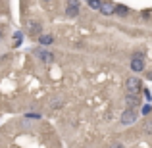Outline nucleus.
<instances>
[{
    "mask_svg": "<svg viewBox=\"0 0 152 148\" xmlns=\"http://www.w3.org/2000/svg\"><path fill=\"white\" fill-rule=\"evenodd\" d=\"M133 58H141V60H145V54H142V52H135Z\"/></svg>",
    "mask_w": 152,
    "mask_h": 148,
    "instance_id": "14",
    "label": "nucleus"
},
{
    "mask_svg": "<svg viewBox=\"0 0 152 148\" xmlns=\"http://www.w3.org/2000/svg\"><path fill=\"white\" fill-rule=\"evenodd\" d=\"M142 114H150V106H145V108H142Z\"/></svg>",
    "mask_w": 152,
    "mask_h": 148,
    "instance_id": "16",
    "label": "nucleus"
},
{
    "mask_svg": "<svg viewBox=\"0 0 152 148\" xmlns=\"http://www.w3.org/2000/svg\"><path fill=\"white\" fill-rule=\"evenodd\" d=\"M125 89H127V94L139 96V93H141V81H139L137 77H129L125 81Z\"/></svg>",
    "mask_w": 152,
    "mask_h": 148,
    "instance_id": "1",
    "label": "nucleus"
},
{
    "mask_svg": "<svg viewBox=\"0 0 152 148\" xmlns=\"http://www.w3.org/2000/svg\"><path fill=\"white\" fill-rule=\"evenodd\" d=\"M131 69H133L135 73L142 71V69H145V60H141V58H133V60H131Z\"/></svg>",
    "mask_w": 152,
    "mask_h": 148,
    "instance_id": "6",
    "label": "nucleus"
},
{
    "mask_svg": "<svg viewBox=\"0 0 152 148\" xmlns=\"http://www.w3.org/2000/svg\"><path fill=\"white\" fill-rule=\"evenodd\" d=\"M42 2H45V4H48V2H54V0H42Z\"/></svg>",
    "mask_w": 152,
    "mask_h": 148,
    "instance_id": "18",
    "label": "nucleus"
},
{
    "mask_svg": "<svg viewBox=\"0 0 152 148\" xmlns=\"http://www.w3.org/2000/svg\"><path fill=\"white\" fill-rule=\"evenodd\" d=\"M100 12H102L104 15H110V14H115V4H112V2H108V4H102Z\"/></svg>",
    "mask_w": 152,
    "mask_h": 148,
    "instance_id": "8",
    "label": "nucleus"
},
{
    "mask_svg": "<svg viewBox=\"0 0 152 148\" xmlns=\"http://www.w3.org/2000/svg\"><path fill=\"white\" fill-rule=\"evenodd\" d=\"M66 14L69 15V17H75V15L79 14V0H67V10Z\"/></svg>",
    "mask_w": 152,
    "mask_h": 148,
    "instance_id": "3",
    "label": "nucleus"
},
{
    "mask_svg": "<svg viewBox=\"0 0 152 148\" xmlns=\"http://www.w3.org/2000/svg\"><path fill=\"white\" fill-rule=\"evenodd\" d=\"M27 33L29 35H41V23L39 21H29L27 23Z\"/></svg>",
    "mask_w": 152,
    "mask_h": 148,
    "instance_id": "7",
    "label": "nucleus"
},
{
    "mask_svg": "<svg viewBox=\"0 0 152 148\" xmlns=\"http://www.w3.org/2000/svg\"><path fill=\"white\" fill-rule=\"evenodd\" d=\"M148 79H150V81H152V73H148Z\"/></svg>",
    "mask_w": 152,
    "mask_h": 148,
    "instance_id": "19",
    "label": "nucleus"
},
{
    "mask_svg": "<svg viewBox=\"0 0 152 148\" xmlns=\"http://www.w3.org/2000/svg\"><path fill=\"white\" fill-rule=\"evenodd\" d=\"M141 104V100H139V96H135V94H127L125 96V106L131 108V110H135V108Z\"/></svg>",
    "mask_w": 152,
    "mask_h": 148,
    "instance_id": "4",
    "label": "nucleus"
},
{
    "mask_svg": "<svg viewBox=\"0 0 152 148\" xmlns=\"http://www.w3.org/2000/svg\"><path fill=\"white\" fill-rule=\"evenodd\" d=\"M39 41H41V44H52L54 37L52 35H39Z\"/></svg>",
    "mask_w": 152,
    "mask_h": 148,
    "instance_id": "10",
    "label": "nucleus"
},
{
    "mask_svg": "<svg viewBox=\"0 0 152 148\" xmlns=\"http://www.w3.org/2000/svg\"><path fill=\"white\" fill-rule=\"evenodd\" d=\"M137 119V110H131V108H125V112L121 114V123L123 125H129Z\"/></svg>",
    "mask_w": 152,
    "mask_h": 148,
    "instance_id": "2",
    "label": "nucleus"
},
{
    "mask_svg": "<svg viewBox=\"0 0 152 148\" xmlns=\"http://www.w3.org/2000/svg\"><path fill=\"white\" fill-rule=\"evenodd\" d=\"M89 6L93 8V10H98V12H100V8H102V2H100V0H89Z\"/></svg>",
    "mask_w": 152,
    "mask_h": 148,
    "instance_id": "11",
    "label": "nucleus"
},
{
    "mask_svg": "<svg viewBox=\"0 0 152 148\" xmlns=\"http://www.w3.org/2000/svg\"><path fill=\"white\" fill-rule=\"evenodd\" d=\"M87 2H89V0H87Z\"/></svg>",
    "mask_w": 152,
    "mask_h": 148,
    "instance_id": "21",
    "label": "nucleus"
},
{
    "mask_svg": "<svg viewBox=\"0 0 152 148\" xmlns=\"http://www.w3.org/2000/svg\"><path fill=\"white\" fill-rule=\"evenodd\" d=\"M110 148H125V146L119 144V142H114V144H110Z\"/></svg>",
    "mask_w": 152,
    "mask_h": 148,
    "instance_id": "15",
    "label": "nucleus"
},
{
    "mask_svg": "<svg viewBox=\"0 0 152 148\" xmlns=\"http://www.w3.org/2000/svg\"><path fill=\"white\" fill-rule=\"evenodd\" d=\"M115 14L123 17V15H127V14H129V8H127L125 4H115Z\"/></svg>",
    "mask_w": 152,
    "mask_h": 148,
    "instance_id": "9",
    "label": "nucleus"
},
{
    "mask_svg": "<svg viewBox=\"0 0 152 148\" xmlns=\"http://www.w3.org/2000/svg\"><path fill=\"white\" fill-rule=\"evenodd\" d=\"M0 37H2V31H0Z\"/></svg>",
    "mask_w": 152,
    "mask_h": 148,
    "instance_id": "20",
    "label": "nucleus"
},
{
    "mask_svg": "<svg viewBox=\"0 0 152 148\" xmlns=\"http://www.w3.org/2000/svg\"><path fill=\"white\" fill-rule=\"evenodd\" d=\"M145 131H146L148 135H152V119H150V121H146V123H145Z\"/></svg>",
    "mask_w": 152,
    "mask_h": 148,
    "instance_id": "12",
    "label": "nucleus"
},
{
    "mask_svg": "<svg viewBox=\"0 0 152 148\" xmlns=\"http://www.w3.org/2000/svg\"><path fill=\"white\" fill-rule=\"evenodd\" d=\"M14 39H15V44H21V41H23V35H21V33H15V35H14Z\"/></svg>",
    "mask_w": 152,
    "mask_h": 148,
    "instance_id": "13",
    "label": "nucleus"
},
{
    "mask_svg": "<svg viewBox=\"0 0 152 148\" xmlns=\"http://www.w3.org/2000/svg\"><path fill=\"white\" fill-rule=\"evenodd\" d=\"M35 54H37V58H41L42 62H46V63H50L52 60H54V54L48 52V50H37Z\"/></svg>",
    "mask_w": 152,
    "mask_h": 148,
    "instance_id": "5",
    "label": "nucleus"
},
{
    "mask_svg": "<svg viewBox=\"0 0 152 148\" xmlns=\"http://www.w3.org/2000/svg\"><path fill=\"white\" fill-rule=\"evenodd\" d=\"M27 117H35V119H39L41 115H39V114H27Z\"/></svg>",
    "mask_w": 152,
    "mask_h": 148,
    "instance_id": "17",
    "label": "nucleus"
}]
</instances>
